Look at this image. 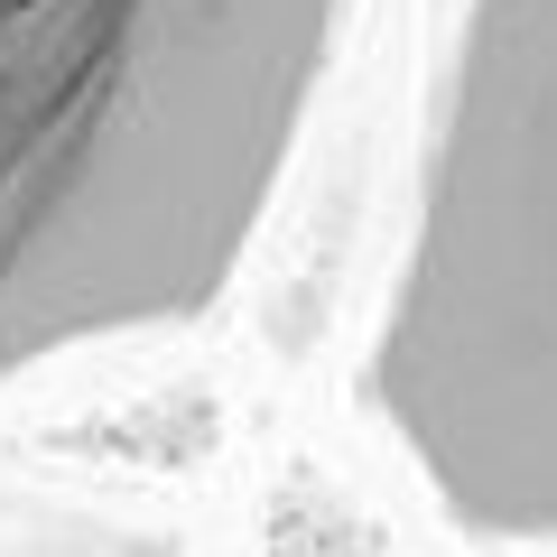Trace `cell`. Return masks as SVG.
Segmentation results:
<instances>
[{"mask_svg":"<svg viewBox=\"0 0 557 557\" xmlns=\"http://www.w3.org/2000/svg\"><path fill=\"white\" fill-rule=\"evenodd\" d=\"M344 20L354 0H0V381L233 288Z\"/></svg>","mask_w":557,"mask_h":557,"instance_id":"1","label":"cell"},{"mask_svg":"<svg viewBox=\"0 0 557 557\" xmlns=\"http://www.w3.org/2000/svg\"><path fill=\"white\" fill-rule=\"evenodd\" d=\"M362 409L456 530L557 548V0L446 47Z\"/></svg>","mask_w":557,"mask_h":557,"instance_id":"2","label":"cell"}]
</instances>
